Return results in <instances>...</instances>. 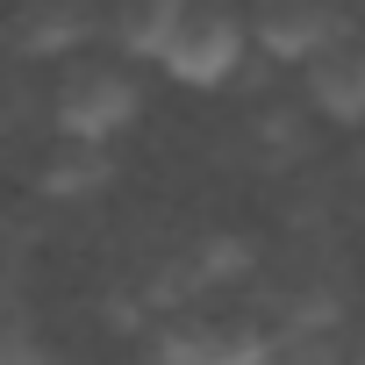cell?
<instances>
[{
	"mask_svg": "<svg viewBox=\"0 0 365 365\" xmlns=\"http://www.w3.org/2000/svg\"><path fill=\"white\" fill-rule=\"evenodd\" d=\"M108 179H115V150H101V143H58L43 158V172H36V194L43 201H93Z\"/></svg>",
	"mask_w": 365,
	"mask_h": 365,
	"instance_id": "6",
	"label": "cell"
},
{
	"mask_svg": "<svg viewBox=\"0 0 365 365\" xmlns=\"http://www.w3.org/2000/svg\"><path fill=\"white\" fill-rule=\"evenodd\" d=\"M272 329L258 315H222V308H172L158 315L150 358L158 365H265Z\"/></svg>",
	"mask_w": 365,
	"mask_h": 365,
	"instance_id": "2",
	"label": "cell"
},
{
	"mask_svg": "<svg viewBox=\"0 0 365 365\" xmlns=\"http://www.w3.org/2000/svg\"><path fill=\"white\" fill-rule=\"evenodd\" d=\"M0 51H8V22H0Z\"/></svg>",
	"mask_w": 365,
	"mask_h": 365,
	"instance_id": "12",
	"label": "cell"
},
{
	"mask_svg": "<svg viewBox=\"0 0 365 365\" xmlns=\"http://www.w3.org/2000/svg\"><path fill=\"white\" fill-rule=\"evenodd\" d=\"M244 51H251V22L230 8V0H187V15H179V29H172V43H165V72L179 79V86H222L237 65H244Z\"/></svg>",
	"mask_w": 365,
	"mask_h": 365,
	"instance_id": "3",
	"label": "cell"
},
{
	"mask_svg": "<svg viewBox=\"0 0 365 365\" xmlns=\"http://www.w3.org/2000/svg\"><path fill=\"white\" fill-rule=\"evenodd\" d=\"M351 365H365V344H358V351H351Z\"/></svg>",
	"mask_w": 365,
	"mask_h": 365,
	"instance_id": "11",
	"label": "cell"
},
{
	"mask_svg": "<svg viewBox=\"0 0 365 365\" xmlns=\"http://www.w3.org/2000/svg\"><path fill=\"white\" fill-rule=\"evenodd\" d=\"M179 15H187V0H122L115 8V51L122 58H165V43H172V29H179Z\"/></svg>",
	"mask_w": 365,
	"mask_h": 365,
	"instance_id": "8",
	"label": "cell"
},
{
	"mask_svg": "<svg viewBox=\"0 0 365 365\" xmlns=\"http://www.w3.org/2000/svg\"><path fill=\"white\" fill-rule=\"evenodd\" d=\"M301 72H308V108L315 115H329L344 129L365 122V36L358 29H336Z\"/></svg>",
	"mask_w": 365,
	"mask_h": 365,
	"instance_id": "4",
	"label": "cell"
},
{
	"mask_svg": "<svg viewBox=\"0 0 365 365\" xmlns=\"http://www.w3.org/2000/svg\"><path fill=\"white\" fill-rule=\"evenodd\" d=\"M0 365H58L36 336H22V329H0Z\"/></svg>",
	"mask_w": 365,
	"mask_h": 365,
	"instance_id": "10",
	"label": "cell"
},
{
	"mask_svg": "<svg viewBox=\"0 0 365 365\" xmlns=\"http://www.w3.org/2000/svg\"><path fill=\"white\" fill-rule=\"evenodd\" d=\"M336 8L329 0H258L251 8V43L279 65H308L329 36H336Z\"/></svg>",
	"mask_w": 365,
	"mask_h": 365,
	"instance_id": "5",
	"label": "cell"
},
{
	"mask_svg": "<svg viewBox=\"0 0 365 365\" xmlns=\"http://www.w3.org/2000/svg\"><path fill=\"white\" fill-rule=\"evenodd\" d=\"M265 365H351V351L336 336H272Z\"/></svg>",
	"mask_w": 365,
	"mask_h": 365,
	"instance_id": "9",
	"label": "cell"
},
{
	"mask_svg": "<svg viewBox=\"0 0 365 365\" xmlns=\"http://www.w3.org/2000/svg\"><path fill=\"white\" fill-rule=\"evenodd\" d=\"M86 36H93V15L79 8V0H29L22 22H15V43L29 58H72Z\"/></svg>",
	"mask_w": 365,
	"mask_h": 365,
	"instance_id": "7",
	"label": "cell"
},
{
	"mask_svg": "<svg viewBox=\"0 0 365 365\" xmlns=\"http://www.w3.org/2000/svg\"><path fill=\"white\" fill-rule=\"evenodd\" d=\"M143 115V86L122 72V65H101V58H79L65 65L58 93H51V129L58 143H115L129 122Z\"/></svg>",
	"mask_w": 365,
	"mask_h": 365,
	"instance_id": "1",
	"label": "cell"
}]
</instances>
